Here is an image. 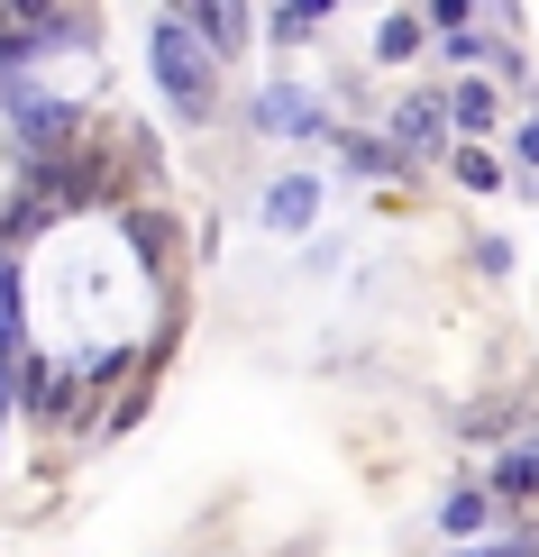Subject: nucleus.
Returning a JSON list of instances; mask_svg holds the SVG:
<instances>
[{"instance_id": "4468645a", "label": "nucleus", "mask_w": 539, "mask_h": 557, "mask_svg": "<svg viewBox=\"0 0 539 557\" xmlns=\"http://www.w3.org/2000/svg\"><path fill=\"white\" fill-rule=\"evenodd\" d=\"M412 46H420V18H393V28H384V55H393V64H403V55H412Z\"/></svg>"}, {"instance_id": "2eb2a0df", "label": "nucleus", "mask_w": 539, "mask_h": 557, "mask_svg": "<svg viewBox=\"0 0 539 557\" xmlns=\"http://www.w3.org/2000/svg\"><path fill=\"white\" fill-rule=\"evenodd\" d=\"M522 165H530V174H539V120H530V128H522Z\"/></svg>"}, {"instance_id": "1a4fd4ad", "label": "nucleus", "mask_w": 539, "mask_h": 557, "mask_svg": "<svg viewBox=\"0 0 539 557\" xmlns=\"http://www.w3.org/2000/svg\"><path fill=\"white\" fill-rule=\"evenodd\" d=\"M494 484H503V494H539V448L503 457V467H494Z\"/></svg>"}, {"instance_id": "0eeeda50", "label": "nucleus", "mask_w": 539, "mask_h": 557, "mask_svg": "<svg viewBox=\"0 0 539 557\" xmlns=\"http://www.w3.org/2000/svg\"><path fill=\"white\" fill-rule=\"evenodd\" d=\"M439 521H449L457 540H466V530H485V521H494V503H485V494H449V503H439Z\"/></svg>"}, {"instance_id": "f8f14e48", "label": "nucleus", "mask_w": 539, "mask_h": 557, "mask_svg": "<svg viewBox=\"0 0 539 557\" xmlns=\"http://www.w3.org/2000/svg\"><path fill=\"white\" fill-rule=\"evenodd\" d=\"M457 183H476V193H494V183H503V165H494V156H476V147H466V156H457Z\"/></svg>"}, {"instance_id": "9d476101", "label": "nucleus", "mask_w": 539, "mask_h": 557, "mask_svg": "<svg viewBox=\"0 0 539 557\" xmlns=\"http://www.w3.org/2000/svg\"><path fill=\"white\" fill-rule=\"evenodd\" d=\"M266 120H274V128H320V110L293 101V91H266Z\"/></svg>"}, {"instance_id": "f03ea898", "label": "nucleus", "mask_w": 539, "mask_h": 557, "mask_svg": "<svg viewBox=\"0 0 539 557\" xmlns=\"http://www.w3.org/2000/svg\"><path fill=\"white\" fill-rule=\"evenodd\" d=\"M74 128H83V110L46 101V110H28V120H19V156H28V165H46V156H64V147H74Z\"/></svg>"}, {"instance_id": "20e7f679", "label": "nucleus", "mask_w": 539, "mask_h": 557, "mask_svg": "<svg viewBox=\"0 0 539 557\" xmlns=\"http://www.w3.org/2000/svg\"><path fill=\"white\" fill-rule=\"evenodd\" d=\"M393 137H403V147H439V137H449V101H439V91H412Z\"/></svg>"}, {"instance_id": "423d86ee", "label": "nucleus", "mask_w": 539, "mask_h": 557, "mask_svg": "<svg viewBox=\"0 0 539 557\" xmlns=\"http://www.w3.org/2000/svg\"><path fill=\"white\" fill-rule=\"evenodd\" d=\"M439 101H449V128H485L494 120V91L485 83H457V91H439Z\"/></svg>"}, {"instance_id": "7ed1b4c3", "label": "nucleus", "mask_w": 539, "mask_h": 557, "mask_svg": "<svg viewBox=\"0 0 539 557\" xmlns=\"http://www.w3.org/2000/svg\"><path fill=\"white\" fill-rule=\"evenodd\" d=\"M174 18H183L201 46H229V55H238V37H247V10H238V0H174Z\"/></svg>"}, {"instance_id": "ddd939ff", "label": "nucleus", "mask_w": 539, "mask_h": 557, "mask_svg": "<svg viewBox=\"0 0 539 557\" xmlns=\"http://www.w3.org/2000/svg\"><path fill=\"white\" fill-rule=\"evenodd\" d=\"M420 18H430L439 37H457V28H466V0H430V10H420Z\"/></svg>"}, {"instance_id": "9b49d317", "label": "nucleus", "mask_w": 539, "mask_h": 557, "mask_svg": "<svg viewBox=\"0 0 539 557\" xmlns=\"http://www.w3.org/2000/svg\"><path fill=\"white\" fill-rule=\"evenodd\" d=\"M320 18H330V0H284V18H274V28L302 37V28H320Z\"/></svg>"}, {"instance_id": "39448f33", "label": "nucleus", "mask_w": 539, "mask_h": 557, "mask_svg": "<svg viewBox=\"0 0 539 557\" xmlns=\"http://www.w3.org/2000/svg\"><path fill=\"white\" fill-rule=\"evenodd\" d=\"M311 211H320V183H311V174H284V183L266 193V220H274V228H311Z\"/></svg>"}, {"instance_id": "6e6552de", "label": "nucleus", "mask_w": 539, "mask_h": 557, "mask_svg": "<svg viewBox=\"0 0 539 557\" xmlns=\"http://www.w3.org/2000/svg\"><path fill=\"white\" fill-rule=\"evenodd\" d=\"M0 18H19V28H46V37L64 28V10H56V0H0Z\"/></svg>"}, {"instance_id": "f257e3e1", "label": "nucleus", "mask_w": 539, "mask_h": 557, "mask_svg": "<svg viewBox=\"0 0 539 557\" xmlns=\"http://www.w3.org/2000/svg\"><path fill=\"white\" fill-rule=\"evenodd\" d=\"M147 64H156V83H166V101L183 110V120H210V101H220V83H210V46L183 28V18H156V28H147Z\"/></svg>"}]
</instances>
